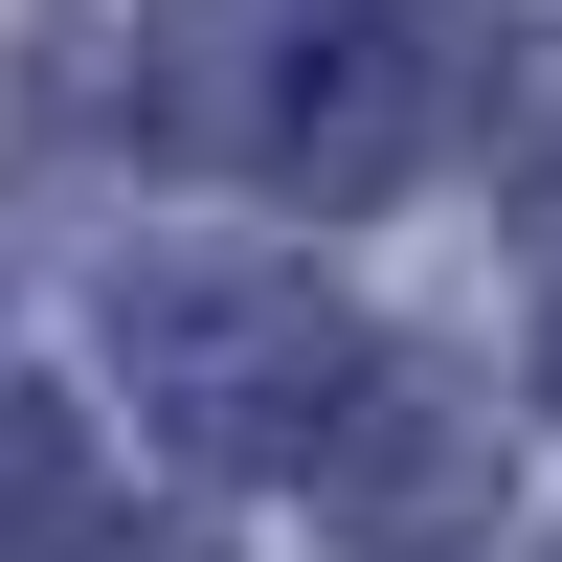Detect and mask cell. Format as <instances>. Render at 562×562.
<instances>
[{"label":"cell","instance_id":"cell-3","mask_svg":"<svg viewBox=\"0 0 562 562\" xmlns=\"http://www.w3.org/2000/svg\"><path fill=\"white\" fill-rule=\"evenodd\" d=\"M293 473H315V518H338L360 562H428V540H473V518H495V428H473V405H428L405 360H360L338 428H315Z\"/></svg>","mask_w":562,"mask_h":562},{"label":"cell","instance_id":"cell-4","mask_svg":"<svg viewBox=\"0 0 562 562\" xmlns=\"http://www.w3.org/2000/svg\"><path fill=\"white\" fill-rule=\"evenodd\" d=\"M45 540H90V428L45 360H0V562H45Z\"/></svg>","mask_w":562,"mask_h":562},{"label":"cell","instance_id":"cell-1","mask_svg":"<svg viewBox=\"0 0 562 562\" xmlns=\"http://www.w3.org/2000/svg\"><path fill=\"white\" fill-rule=\"evenodd\" d=\"M135 405H158L203 473H293L315 428H338V383H360V338H338V293L315 270H248V248H203V270H135Z\"/></svg>","mask_w":562,"mask_h":562},{"label":"cell","instance_id":"cell-2","mask_svg":"<svg viewBox=\"0 0 562 562\" xmlns=\"http://www.w3.org/2000/svg\"><path fill=\"white\" fill-rule=\"evenodd\" d=\"M428 113H450L428 0H315V23H270V45H248V90H225L248 180H293V203H383V180L428 158Z\"/></svg>","mask_w":562,"mask_h":562},{"label":"cell","instance_id":"cell-5","mask_svg":"<svg viewBox=\"0 0 562 562\" xmlns=\"http://www.w3.org/2000/svg\"><path fill=\"white\" fill-rule=\"evenodd\" d=\"M68 562H225V540H68Z\"/></svg>","mask_w":562,"mask_h":562}]
</instances>
